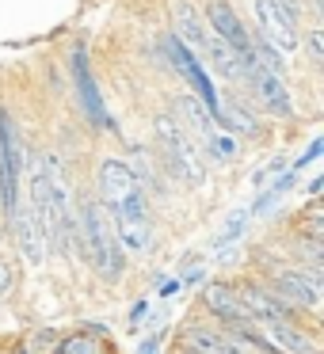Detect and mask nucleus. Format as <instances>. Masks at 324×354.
Listing matches in <instances>:
<instances>
[{
	"label": "nucleus",
	"instance_id": "nucleus-1",
	"mask_svg": "<svg viewBox=\"0 0 324 354\" xmlns=\"http://www.w3.org/2000/svg\"><path fill=\"white\" fill-rule=\"evenodd\" d=\"M80 229H84V259L100 270V278L118 282L126 270V248L118 240V229H115V217H111L107 202H100V198L84 202Z\"/></svg>",
	"mask_w": 324,
	"mask_h": 354
},
{
	"label": "nucleus",
	"instance_id": "nucleus-2",
	"mask_svg": "<svg viewBox=\"0 0 324 354\" xmlns=\"http://www.w3.org/2000/svg\"><path fill=\"white\" fill-rule=\"evenodd\" d=\"M156 138H161V145H164V168H168L172 179H179V183H187V187H199L202 179H206L202 145L179 126L176 115H156Z\"/></svg>",
	"mask_w": 324,
	"mask_h": 354
},
{
	"label": "nucleus",
	"instance_id": "nucleus-3",
	"mask_svg": "<svg viewBox=\"0 0 324 354\" xmlns=\"http://www.w3.org/2000/svg\"><path fill=\"white\" fill-rule=\"evenodd\" d=\"M111 217H115L118 240H123L126 252H149V206L141 187L126 194L118 206H111Z\"/></svg>",
	"mask_w": 324,
	"mask_h": 354
},
{
	"label": "nucleus",
	"instance_id": "nucleus-4",
	"mask_svg": "<svg viewBox=\"0 0 324 354\" xmlns=\"http://www.w3.org/2000/svg\"><path fill=\"white\" fill-rule=\"evenodd\" d=\"M252 12H255V35L267 39L278 54H294V50L301 46L298 24L282 12L278 0H252Z\"/></svg>",
	"mask_w": 324,
	"mask_h": 354
},
{
	"label": "nucleus",
	"instance_id": "nucleus-5",
	"mask_svg": "<svg viewBox=\"0 0 324 354\" xmlns=\"http://www.w3.org/2000/svg\"><path fill=\"white\" fill-rule=\"evenodd\" d=\"M164 50H168V57H172V65H176V73L187 80V84H191V92L199 95L202 103H206V111H210V115H217V103H222V100H217V88H214V77H210V69L191 54V50L183 46V42L176 39V35H168V39H164Z\"/></svg>",
	"mask_w": 324,
	"mask_h": 354
},
{
	"label": "nucleus",
	"instance_id": "nucleus-6",
	"mask_svg": "<svg viewBox=\"0 0 324 354\" xmlns=\"http://www.w3.org/2000/svg\"><path fill=\"white\" fill-rule=\"evenodd\" d=\"M73 88H77V103L80 111H84V118L96 126V130H111V118H107V107H103V95L100 88H96L92 80V65H88V50L84 42H77V50H73Z\"/></svg>",
	"mask_w": 324,
	"mask_h": 354
},
{
	"label": "nucleus",
	"instance_id": "nucleus-7",
	"mask_svg": "<svg viewBox=\"0 0 324 354\" xmlns=\"http://www.w3.org/2000/svg\"><path fill=\"white\" fill-rule=\"evenodd\" d=\"M271 290H275L282 301H290L294 308H309V313H313V308L321 305V270L316 267H309V270H301V267L278 270Z\"/></svg>",
	"mask_w": 324,
	"mask_h": 354
},
{
	"label": "nucleus",
	"instance_id": "nucleus-8",
	"mask_svg": "<svg viewBox=\"0 0 324 354\" xmlns=\"http://www.w3.org/2000/svg\"><path fill=\"white\" fill-rule=\"evenodd\" d=\"M8 217H12L16 244H19V252H24V259L31 263V267H42V263H46V232H42L39 217L31 214V206H27V202H16Z\"/></svg>",
	"mask_w": 324,
	"mask_h": 354
},
{
	"label": "nucleus",
	"instance_id": "nucleus-9",
	"mask_svg": "<svg viewBox=\"0 0 324 354\" xmlns=\"http://www.w3.org/2000/svg\"><path fill=\"white\" fill-rule=\"evenodd\" d=\"M96 187H100V202L118 206L130 191H138V176H134L118 156H107V160L100 164V171H96Z\"/></svg>",
	"mask_w": 324,
	"mask_h": 354
},
{
	"label": "nucleus",
	"instance_id": "nucleus-10",
	"mask_svg": "<svg viewBox=\"0 0 324 354\" xmlns=\"http://www.w3.org/2000/svg\"><path fill=\"white\" fill-rule=\"evenodd\" d=\"M252 328L260 331V335L267 339L271 346H278L282 354H321L313 339H309L305 331H298L294 324H282V320H255V316H252Z\"/></svg>",
	"mask_w": 324,
	"mask_h": 354
},
{
	"label": "nucleus",
	"instance_id": "nucleus-11",
	"mask_svg": "<svg viewBox=\"0 0 324 354\" xmlns=\"http://www.w3.org/2000/svg\"><path fill=\"white\" fill-rule=\"evenodd\" d=\"M202 305H206L210 313L217 316V320H225V328L248 320L244 301H240V293L233 290L229 282H206V286H202Z\"/></svg>",
	"mask_w": 324,
	"mask_h": 354
},
{
	"label": "nucleus",
	"instance_id": "nucleus-12",
	"mask_svg": "<svg viewBox=\"0 0 324 354\" xmlns=\"http://www.w3.org/2000/svg\"><path fill=\"white\" fill-rule=\"evenodd\" d=\"M240 301H244L248 316H255V320H282L290 324L294 320V305L290 301H282L275 290H260V286H240Z\"/></svg>",
	"mask_w": 324,
	"mask_h": 354
},
{
	"label": "nucleus",
	"instance_id": "nucleus-13",
	"mask_svg": "<svg viewBox=\"0 0 324 354\" xmlns=\"http://www.w3.org/2000/svg\"><path fill=\"white\" fill-rule=\"evenodd\" d=\"M179 346L187 354H252L237 335H217V331H206V328H183L179 335Z\"/></svg>",
	"mask_w": 324,
	"mask_h": 354
},
{
	"label": "nucleus",
	"instance_id": "nucleus-14",
	"mask_svg": "<svg viewBox=\"0 0 324 354\" xmlns=\"http://www.w3.org/2000/svg\"><path fill=\"white\" fill-rule=\"evenodd\" d=\"M248 84L255 88V95L263 100V107H267L271 115H278V118L294 115V100H290V88H286L282 77H275V73H267V69L255 65L252 77H248Z\"/></svg>",
	"mask_w": 324,
	"mask_h": 354
},
{
	"label": "nucleus",
	"instance_id": "nucleus-15",
	"mask_svg": "<svg viewBox=\"0 0 324 354\" xmlns=\"http://www.w3.org/2000/svg\"><path fill=\"white\" fill-rule=\"evenodd\" d=\"M176 111H179V126H183V130L202 133V145H206V141L214 138L217 118L206 111V103H202L199 95H179V100H176Z\"/></svg>",
	"mask_w": 324,
	"mask_h": 354
},
{
	"label": "nucleus",
	"instance_id": "nucleus-16",
	"mask_svg": "<svg viewBox=\"0 0 324 354\" xmlns=\"http://www.w3.org/2000/svg\"><path fill=\"white\" fill-rule=\"evenodd\" d=\"M176 39L183 42L187 50H191L195 57H199V46H202V35H206V24H202V16L195 12L191 0H176Z\"/></svg>",
	"mask_w": 324,
	"mask_h": 354
},
{
	"label": "nucleus",
	"instance_id": "nucleus-17",
	"mask_svg": "<svg viewBox=\"0 0 324 354\" xmlns=\"http://www.w3.org/2000/svg\"><path fill=\"white\" fill-rule=\"evenodd\" d=\"M217 122L225 126V130L229 133H244V138H255V133H260V126H255V118L248 115L244 107H240L237 100H229V103H217Z\"/></svg>",
	"mask_w": 324,
	"mask_h": 354
},
{
	"label": "nucleus",
	"instance_id": "nucleus-18",
	"mask_svg": "<svg viewBox=\"0 0 324 354\" xmlns=\"http://www.w3.org/2000/svg\"><path fill=\"white\" fill-rule=\"evenodd\" d=\"M57 343H62V339H57V331H35V335L24 343V351L27 354H54Z\"/></svg>",
	"mask_w": 324,
	"mask_h": 354
},
{
	"label": "nucleus",
	"instance_id": "nucleus-19",
	"mask_svg": "<svg viewBox=\"0 0 324 354\" xmlns=\"http://www.w3.org/2000/svg\"><path fill=\"white\" fill-rule=\"evenodd\" d=\"M305 46H309V57H313V65H321V62H324V31H321V27L305 31Z\"/></svg>",
	"mask_w": 324,
	"mask_h": 354
},
{
	"label": "nucleus",
	"instance_id": "nucleus-20",
	"mask_svg": "<svg viewBox=\"0 0 324 354\" xmlns=\"http://www.w3.org/2000/svg\"><path fill=\"white\" fill-rule=\"evenodd\" d=\"M244 217H248V214H233V221L225 225V232L217 236V244H214V248H225L229 240H237V236H240V229H244Z\"/></svg>",
	"mask_w": 324,
	"mask_h": 354
},
{
	"label": "nucleus",
	"instance_id": "nucleus-21",
	"mask_svg": "<svg viewBox=\"0 0 324 354\" xmlns=\"http://www.w3.org/2000/svg\"><path fill=\"white\" fill-rule=\"evenodd\" d=\"M62 354H96V343L88 335H77V339H69V343H65Z\"/></svg>",
	"mask_w": 324,
	"mask_h": 354
},
{
	"label": "nucleus",
	"instance_id": "nucleus-22",
	"mask_svg": "<svg viewBox=\"0 0 324 354\" xmlns=\"http://www.w3.org/2000/svg\"><path fill=\"white\" fill-rule=\"evenodd\" d=\"M321 149H324V141H321V138H316V141H313V145H309V149H305V156H301V160H298V164H294V171H301V168H305V164H313V160H316V156H321Z\"/></svg>",
	"mask_w": 324,
	"mask_h": 354
},
{
	"label": "nucleus",
	"instance_id": "nucleus-23",
	"mask_svg": "<svg viewBox=\"0 0 324 354\" xmlns=\"http://www.w3.org/2000/svg\"><path fill=\"white\" fill-rule=\"evenodd\" d=\"M12 286H16V278H12V267L0 259V297H4V293H12Z\"/></svg>",
	"mask_w": 324,
	"mask_h": 354
},
{
	"label": "nucleus",
	"instance_id": "nucleus-24",
	"mask_svg": "<svg viewBox=\"0 0 324 354\" xmlns=\"http://www.w3.org/2000/svg\"><path fill=\"white\" fill-rule=\"evenodd\" d=\"M206 278V267H187V274L179 278V286H199Z\"/></svg>",
	"mask_w": 324,
	"mask_h": 354
},
{
	"label": "nucleus",
	"instance_id": "nucleus-25",
	"mask_svg": "<svg viewBox=\"0 0 324 354\" xmlns=\"http://www.w3.org/2000/svg\"><path fill=\"white\" fill-rule=\"evenodd\" d=\"M278 168H282V156H275V160H271L267 164V168H260V171H255V183H260L263 187V179H271V176H275V171Z\"/></svg>",
	"mask_w": 324,
	"mask_h": 354
},
{
	"label": "nucleus",
	"instance_id": "nucleus-26",
	"mask_svg": "<svg viewBox=\"0 0 324 354\" xmlns=\"http://www.w3.org/2000/svg\"><path fill=\"white\" fill-rule=\"evenodd\" d=\"M278 4H282V12L294 19V24L301 19V4H305V0H278Z\"/></svg>",
	"mask_w": 324,
	"mask_h": 354
},
{
	"label": "nucleus",
	"instance_id": "nucleus-27",
	"mask_svg": "<svg viewBox=\"0 0 324 354\" xmlns=\"http://www.w3.org/2000/svg\"><path fill=\"white\" fill-rule=\"evenodd\" d=\"M183 286H179V278H168V282H161V297H172V293H179Z\"/></svg>",
	"mask_w": 324,
	"mask_h": 354
},
{
	"label": "nucleus",
	"instance_id": "nucleus-28",
	"mask_svg": "<svg viewBox=\"0 0 324 354\" xmlns=\"http://www.w3.org/2000/svg\"><path fill=\"white\" fill-rule=\"evenodd\" d=\"M145 313H149V301H138V305H134V313H130V320H134V324L145 320Z\"/></svg>",
	"mask_w": 324,
	"mask_h": 354
},
{
	"label": "nucleus",
	"instance_id": "nucleus-29",
	"mask_svg": "<svg viewBox=\"0 0 324 354\" xmlns=\"http://www.w3.org/2000/svg\"><path fill=\"white\" fill-rule=\"evenodd\" d=\"M156 346H161V339H145V343H141V351H138V354H156Z\"/></svg>",
	"mask_w": 324,
	"mask_h": 354
},
{
	"label": "nucleus",
	"instance_id": "nucleus-30",
	"mask_svg": "<svg viewBox=\"0 0 324 354\" xmlns=\"http://www.w3.org/2000/svg\"><path fill=\"white\" fill-rule=\"evenodd\" d=\"M324 191V176H316L313 183H309V194H321Z\"/></svg>",
	"mask_w": 324,
	"mask_h": 354
},
{
	"label": "nucleus",
	"instance_id": "nucleus-31",
	"mask_svg": "<svg viewBox=\"0 0 324 354\" xmlns=\"http://www.w3.org/2000/svg\"><path fill=\"white\" fill-rule=\"evenodd\" d=\"M16 354H27V351H24V346H19V351H16Z\"/></svg>",
	"mask_w": 324,
	"mask_h": 354
},
{
	"label": "nucleus",
	"instance_id": "nucleus-32",
	"mask_svg": "<svg viewBox=\"0 0 324 354\" xmlns=\"http://www.w3.org/2000/svg\"><path fill=\"white\" fill-rule=\"evenodd\" d=\"M183 354H187V351H183Z\"/></svg>",
	"mask_w": 324,
	"mask_h": 354
}]
</instances>
